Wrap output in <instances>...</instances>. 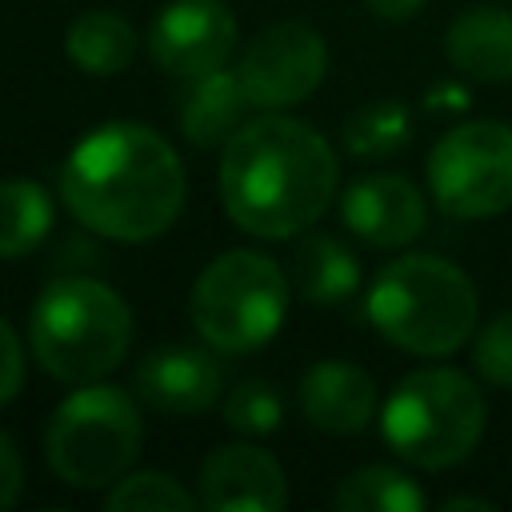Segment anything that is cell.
Segmentation results:
<instances>
[{"label":"cell","mask_w":512,"mask_h":512,"mask_svg":"<svg viewBox=\"0 0 512 512\" xmlns=\"http://www.w3.org/2000/svg\"><path fill=\"white\" fill-rule=\"evenodd\" d=\"M280 420H284V404L268 380H240L224 396V424L244 436H268L280 428Z\"/></svg>","instance_id":"23"},{"label":"cell","mask_w":512,"mask_h":512,"mask_svg":"<svg viewBox=\"0 0 512 512\" xmlns=\"http://www.w3.org/2000/svg\"><path fill=\"white\" fill-rule=\"evenodd\" d=\"M64 52L88 76H116V72H124L132 64L136 32L116 12H84V16L72 20Z\"/></svg>","instance_id":"18"},{"label":"cell","mask_w":512,"mask_h":512,"mask_svg":"<svg viewBox=\"0 0 512 512\" xmlns=\"http://www.w3.org/2000/svg\"><path fill=\"white\" fill-rule=\"evenodd\" d=\"M488 424L484 392L456 368H416L384 400L380 436L412 468H452L472 456Z\"/></svg>","instance_id":"5"},{"label":"cell","mask_w":512,"mask_h":512,"mask_svg":"<svg viewBox=\"0 0 512 512\" xmlns=\"http://www.w3.org/2000/svg\"><path fill=\"white\" fill-rule=\"evenodd\" d=\"M136 392L156 412L196 416L220 400L224 376H220V364L208 348L164 344L136 364Z\"/></svg>","instance_id":"13"},{"label":"cell","mask_w":512,"mask_h":512,"mask_svg":"<svg viewBox=\"0 0 512 512\" xmlns=\"http://www.w3.org/2000/svg\"><path fill=\"white\" fill-rule=\"evenodd\" d=\"M464 508H472V512H496L492 500H476V496H452V500H444V512H464Z\"/></svg>","instance_id":"28"},{"label":"cell","mask_w":512,"mask_h":512,"mask_svg":"<svg viewBox=\"0 0 512 512\" xmlns=\"http://www.w3.org/2000/svg\"><path fill=\"white\" fill-rule=\"evenodd\" d=\"M60 196L96 236L144 244L184 212L188 176L160 132L136 120H112L76 140L60 168Z\"/></svg>","instance_id":"1"},{"label":"cell","mask_w":512,"mask_h":512,"mask_svg":"<svg viewBox=\"0 0 512 512\" xmlns=\"http://www.w3.org/2000/svg\"><path fill=\"white\" fill-rule=\"evenodd\" d=\"M340 216L348 232H356L372 248H400L416 240L428 224V200L424 192L396 172H372L348 184L340 196Z\"/></svg>","instance_id":"12"},{"label":"cell","mask_w":512,"mask_h":512,"mask_svg":"<svg viewBox=\"0 0 512 512\" xmlns=\"http://www.w3.org/2000/svg\"><path fill=\"white\" fill-rule=\"evenodd\" d=\"M328 72V44L304 20H280L264 28L240 56L236 76L252 108H288L308 100Z\"/></svg>","instance_id":"9"},{"label":"cell","mask_w":512,"mask_h":512,"mask_svg":"<svg viewBox=\"0 0 512 512\" xmlns=\"http://www.w3.org/2000/svg\"><path fill=\"white\" fill-rule=\"evenodd\" d=\"M200 504L212 512H280L288 504L284 468L256 444H220L200 464Z\"/></svg>","instance_id":"11"},{"label":"cell","mask_w":512,"mask_h":512,"mask_svg":"<svg viewBox=\"0 0 512 512\" xmlns=\"http://www.w3.org/2000/svg\"><path fill=\"white\" fill-rule=\"evenodd\" d=\"M236 48V16L224 0H172L152 16L148 52L168 76H200L224 68Z\"/></svg>","instance_id":"10"},{"label":"cell","mask_w":512,"mask_h":512,"mask_svg":"<svg viewBox=\"0 0 512 512\" xmlns=\"http://www.w3.org/2000/svg\"><path fill=\"white\" fill-rule=\"evenodd\" d=\"M56 220L52 196L36 180H0V260L28 256Z\"/></svg>","instance_id":"19"},{"label":"cell","mask_w":512,"mask_h":512,"mask_svg":"<svg viewBox=\"0 0 512 512\" xmlns=\"http://www.w3.org/2000/svg\"><path fill=\"white\" fill-rule=\"evenodd\" d=\"M408 136H412V112L400 100H372L356 108L344 124V148L360 160L392 156L408 144Z\"/></svg>","instance_id":"21"},{"label":"cell","mask_w":512,"mask_h":512,"mask_svg":"<svg viewBox=\"0 0 512 512\" xmlns=\"http://www.w3.org/2000/svg\"><path fill=\"white\" fill-rule=\"evenodd\" d=\"M300 412L312 428L332 436L364 432L376 416V380L348 360H320L300 376Z\"/></svg>","instance_id":"14"},{"label":"cell","mask_w":512,"mask_h":512,"mask_svg":"<svg viewBox=\"0 0 512 512\" xmlns=\"http://www.w3.org/2000/svg\"><path fill=\"white\" fill-rule=\"evenodd\" d=\"M24 384V344L16 328L0 316V404H8Z\"/></svg>","instance_id":"25"},{"label":"cell","mask_w":512,"mask_h":512,"mask_svg":"<svg viewBox=\"0 0 512 512\" xmlns=\"http://www.w3.org/2000/svg\"><path fill=\"white\" fill-rule=\"evenodd\" d=\"M192 324L212 352L244 356L268 344L288 312V276L284 268L252 248H232L216 256L188 300Z\"/></svg>","instance_id":"7"},{"label":"cell","mask_w":512,"mask_h":512,"mask_svg":"<svg viewBox=\"0 0 512 512\" xmlns=\"http://www.w3.org/2000/svg\"><path fill=\"white\" fill-rule=\"evenodd\" d=\"M360 4L380 20H408L424 8V0H360Z\"/></svg>","instance_id":"27"},{"label":"cell","mask_w":512,"mask_h":512,"mask_svg":"<svg viewBox=\"0 0 512 512\" xmlns=\"http://www.w3.org/2000/svg\"><path fill=\"white\" fill-rule=\"evenodd\" d=\"M24 488V460L8 432H0V508H12Z\"/></svg>","instance_id":"26"},{"label":"cell","mask_w":512,"mask_h":512,"mask_svg":"<svg viewBox=\"0 0 512 512\" xmlns=\"http://www.w3.org/2000/svg\"><path fill=\"white\" fill-rule=\"evenodd\" d=\"M340 164L332 144L292 116L244 124L220 156V204L228 220L264 240L312 228L336 196Z\"/></svg>","instance_id":"2"},{"label":"cell","mask_w":512,"mask_h":512,"mask_svg":"<svg viewBox=\"0 0 512 512\" xmlns=\"http://www.w3.org/2000/svg\"><path fill=\"white\" fill-rule=\"evenodd\" d=\"M432 204L452 220H488L512 208V124L468 120L428 152Z\"/></svg>","instance_id":"8"},{"label":"cell","mask_w":512,"mask_h":512,"mask_svg":"<svg viewBox=\"0 0 512 512\" xmlns=\"http://www.w3.org/2000/svg\"><path fill=\"white\" fill-rule=\"evenodd\" d=\"M28 344L52 380H104L132 344V308L104 280L56 276L32 300Z\"/></svg>","instance_id":"4"},{"label":"cell","mask_w":512,"mask_h":512,"mask_svg":"<svg viewBox=\"0 0 512 512\" xmlns=\"http://www.w3.org/2000/svg\"><path fill=\"white\" fill-rule=\"evenodd\" d=\"M252 108L244 84L228 68H212L188 80V92L180 100V128L192 144L216 148L228 144L244 128V112Z\"/></svg>","instance_id":"16"},{"label":"cell","mask_w":512,"mask_h":512,"mask_svg":"<svg viewBox=\"0 0 512 512\" xmlns=\"http://www.w3.org/2000/svg\"><path fill=\"white\" fill-rule=\"evenodd\" d=\"M332 504L340 512H420L424 488L392 464H364L340 480Z\"/></svg>","instance_id":"20"},{"label":"cell","mask_w":512,"mask_h":512,"mask_svg":"<svg viewBox=\"0 0 512 512\" xmlns=\"http://www.w3.org/2000/svg\"><path fill=\"white\" fill-rule=\"evenodd\" d=\"M444 52L456 72L496 84L512 76V12L508 8H468L448 24Z\"/></svg>","instance_id":"15"},{"label":"cell","mask_w":512,"mask_h":512,"mask_svg":"<svg viewBox=\"0 0 512 512\" xmlns=\"http://www.w3.org/2000/svg\"><path fill=\"white\" fill-rule=\"evenodd\" d=\"M144 424L132 396L116 384L88 380L68 392L44 432L48 468L80 492L112 488L140 456Z\"/></svg>","instance_id":"6"},{"label":"cell","mask_w":512,"mask_h":512,"mask_svg":"<svg viewBox=\"0 0 512 512\" xmlns=\"http://www.w3.org/2000/svg\"><path fill=\"white\" fill-rule=\"evenodd\" d=\"M292 288L308 304H340L360 288V260L336 236H308L292 260Z\"/></svg>","instance_id":"17"},{"label":"cell","mask_w":512,"mask_h":512,"mask_svg":"<svg viewBox=\"0 0 512 512\" xmlns=\"http://www.w3.org/2000/svg\"><path fill=\"white\" fill-rule=\"evenodd\" d=\"M472 360H476V372L484 376V384L512 392V308L484 324V332L476 336Z\"/></svg>","instance_id":"24"},{"label":"cell","mask_w":512,"mask_h":512,"mask_svg":"<svg viewBox=\"0 0 512 512\" xmlns=\"http://www.w3.org/2000/svg\"><path fill=\"white\" fill-rule=\"evenodd\" d=\"M104 504L112 512H164V508H192L196 500L168 472H124L108 488Z\"/></svg>","instance_id":"22"},{"label":"cell","mask_w":512,"mask_h":512,"mask_svg":"<svg viewBox=\"0 0 512 512\" xmlns=\"http://www.w3.org/2000/svg\"><path fill=\"white\" fill-rule=\"evenodd\" d=\"M364 312L392 348L440 360L472 336L480 300L464 268L432 252H408L376 272L364 296Z\"/></svg>","instance_id":"3"}]
</instances>
